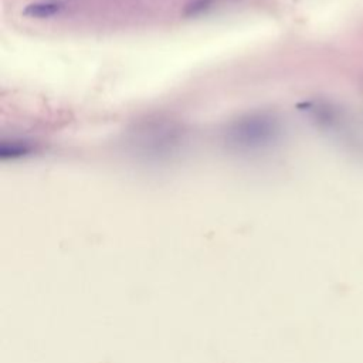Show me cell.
<instances>
[{
	"label": "cell",
	"instance_id": "obj_1",
	"mask_svg": "<svg viewBox=\"0 0 363 363\" xmlns=\"http://www.w3.org/2000/svg\"><path fill=\"white\" fill-rule=\"evenodd\" d=\"M275 132V123L269 118L251 116L237 122L230 130V138L238 146L255 147L271 140Z\"/></svg>",
	"mask_w": 363,
	"mask_h": 363
},
{
	"label": "cell",
	"instance_id": "obj_3",
	"mask_svg": "<svg viewBox=\"0 0 363 363\" xmlns=\"http://www.w3.org/2000/svg\"><path fill=\"white\" fill-rule=\"evenodd\" d=\"M30 153V147L27 145L21 143H1L0 147V157L7 159V157H18Z\"/></svg>",
	"mask_w": 363,
	"mask_h": 363
},
{
	"label": "cell",
	"instance_id": "obj_4",
	"mask_svg": "<svg viewBox=\"0 0 363 363\" xmlns=\"http://www.w3.org/2000/svg\"><path fill=\"white\" fill-rule=\"evenodd\" d=\"M210 4V0H197L194 1L191 6H189L187 13H196V11H201L206 9V6Z\"/></svg>",
	"mask_w": 363,
	"mask_h": 363
},
{
	"label": "cell",
	"instance_id": "obj_2",
	"mask_svg": "<svg viewBox=\"0 0 363 363\" xmlns=\"http://www.w3.org/2000/svg\"><path fill=\"white\" fill-rule=\"evenodd\" d=\"M62 10V4L55 1H40L26 6L23 14L30 18H50Z\"/></svg>",
	"mask_w": 363,
	"mask_h": 363
}]
</instances>
